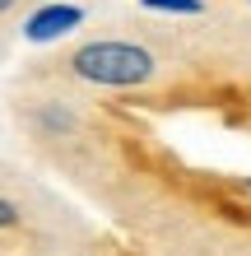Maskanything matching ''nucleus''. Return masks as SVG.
<instances>
[{"instance_id":"nucleus-2","label":"nucleus","mask_w":251,"mask_h":256,"mask_svg":"<svg viewBox=\"0 0 251 256\" xmlns=\"http://www.w3.org/2000/svg\"><path fill=\"white\" fill-rule=\"evenodd\" d=\"M84 24V10L79 5H42L28 14V24H23V38L28 42H56V38H65V33H75V28Z\"/></svg>"},{"instance_id":"nucleus-3","label":"nucleus","mask_w":251,"mask_h":256,"mask_svg":"<svg viewBox=\"0 0 251 256\" xmlns=\"http://www.w3.org/2000/svg\"><path fill=\"white\" fill-rule=\"evenodd\" d=\"M144 10H154V14H200L205 5L200 0H144Z\"/></svg>"},{"instance_id":"nucleus-5","label":"nucleus","mask_w":251,"mask_h":256,"mask_svg":"<svg viewBox=\"0 0 251 256\" xmlns=\"http://www.w3.org/2000/svg\"><path fill=\"white\" fill-rule=\"evenodd\" d=\"M5 10H14V0H0V14H5Z\"/></svg>"},{"instance_id":"nucleus-4","label":"nucleus","mask_w":251,"mask_h":256,"mask_svg":"<svg viewBox=\"0 0 251 256\" xmlns=\"http://www.w3.org/2000/svg\"><path fill=\"white\" fill-rule=\"evenodd\" d=\"M14 224H19V205L0 196V228H14Z\"/></svg>"},{"instance_id":"nucleus-1","label":"nucleus","mask_w":251,"mask_h":256,"mask_svg":"<svg viewBox=\"0 0 251 256\" xmlns=\"http://www.w3.org/2000/svg\"><path fill=\"white\" fill-rule=\"evenodd\" d=\"M70 70L84 84L98 88H140L154 80V52L140 42H121V38H98L70 56Z\"/></svg>"}]
</instances>
